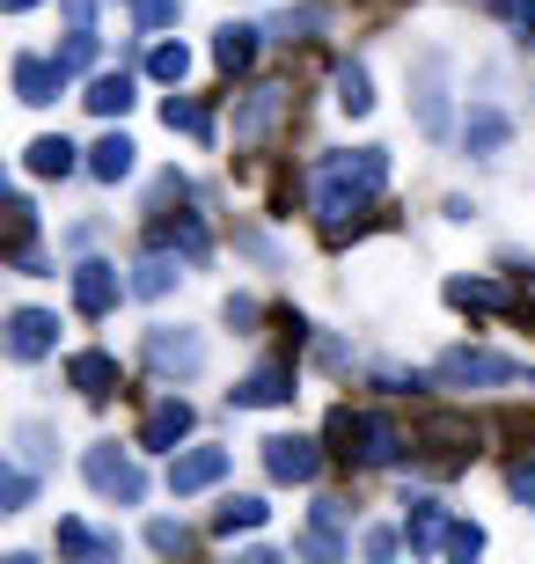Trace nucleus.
I'll list each match as a JSON object with an SVG mask.
<instances>
[{
    "instance_id": "nucleus-21",
    "label": "nucleus",
    "mask_w": 535,
    "mask_h": 564,
    "mask_svg": "<svg viewBox=\"0 0 535 564\" xmlns=\"http://www.w3.org/2000/svg\"><path fill=\"white\" fill-rule=\"evenodd\" d=\"M60 557H118V535H96L88 521H60Z\"/></svg>"
},
{
    "instance_id": "nucleus-35",
    "label": "nucleus",
    "mask_w": 535,
    "mask_h": 564,
    "mask_svg": "<svg viewBox=\"0 0 535 564\" xmlns=\"http://www.w3.org/2000/svg\"><path fill=\"white\" fill-rule=\"evenodd\" d=\"M448 550H454V557H477V550H484V528H477V521H454L448 528Z\"/></svg>"
},
{
    "instance_id": "nucleus-10",
    "label": "nucleus",
    "mask_w": 535,
    "mask_h": 564,
    "mask_svg": "<svg viewBox=\"0 0 535 564\" xmlns=\"http://www.w3.org/2000/svg\"><path fill=\"white\" fill-rule=\"evenodd\" d=\"M60 345V315H44V308H15L8 315V352L15 359H44Z\"/></svg>"
},
{
    "instance_id": "nucleus-25",
    "label": "nucleus",
    "mask_w": 535,
    "mask_h": 564,
    "mask_svg": "<svg viewBox=\"0 0 535 564\" xmlns=\"http://www.w3.org/2000/svg\"><path fill=\"white\" fill-rule=\"evenodd\" d=\"M82 104L96 110V118H125V110H132V82H125V74H96Z\"/></svg>"
},
{
    "instance_id": "nucleus-24",
    "label": "nucleus",
    "mask_w": 535,
    "mask_h": 564,
    "mask_svg": "<svg viewBox=\"0 0 535 564\" xmlns=\"http://www.w3.org/2000/svg\"><path fill=\"white\" fill-rule=\"evenodd\" d=\"M74 169H82V147H74V140H60V132L30 147V176H74Z\"/></svg>"
},
{
    "instance_id": "nucleus-34",
    "label": "nucleus",
    "mask_w": 535,
    "mask_h": 564,
    "mask_svg": "<svg viewBox=\"0 0 535 564\" xmlns=\"http://www.w3.org/2000/svg\"><path fill=\"white\" fill-rule=\"evenodd\" d=\"M8 213H15V220H8V242H15V257H22V250H30V235H38V213H30V198H15Z\"/></svg>"
},
{
    "instance_id": "nucleus-5",
    "label": "nucleus",
    "mask_w": 535,
    "mask_h": 564,
    "mask_svg": "<svg viewBox=\"0 0 535 564\" xmlns=\"http://www.w3.org/2000/svg\"><path fill=\"white\" fill-rule=\"evenodd\" d=\"M118 293H132V279H118V264H104V257L74 264V308H82V315H110V308H118Z\"/></svg>"
},
{
    "instance_id": "nucleus-3",
    "label": "nucleus",
    "mask_w": 535,
    "mask_h": 564,
    "mask_svg": "<svg viewBox=\"0 0 535 564\" xmlns=\"http://www.w3.org/2000/svg\"><path fill=\"white\" fill-rule=\"evenodd\" d=\"M432 381H448V389H506V381H521V367L506 352H484V345H454L432 367Z\"/></svg>"
},
{
    "instance_id": "nucleus-9",
    "label": "nucleus",
    "mask_w": 535,
    "mask_h": 564,
    "mask_svg": "<svg viewBox=\"0 0 535 564\" xmlns=\"http://www.w3.org/2000/svg\"><path fill=\"white\" fill-rule=\"evenodd\" d=\"M147 359H154L162 375H199V367H206V337H191V330H147Z\"/></svg>"
},
{
    "instance_id": "nucleus-12",
    "label": "nucleus",
    "mask_w": 535,
    "mask_h": 564,
    "mask_svg": "<svg viewBox=\"0 0 535 564\" xmlns=\"http://www.w3.org/2000/svg\"><path fill=\"white\" fill-rule=\"evenodd\" d=\"M191 433V403L184 397H162L154 411H147V433H140V447H154V455H176V440Z\"/></svg>"
},
{
    "instance_id": "nucleus-8",
    "label": "nucleus",
    "mask_w": 535,
    "mask_h": 564,
    "mask_svg": "<svg viewBox=\"0 0 535 564\" xmlns=\"http://www.w3.org/2000/svg\"><path fill=\"white\" fill-rule=\"evenodd\" d=\"M227 477V447H184V455L169 462V491L191 499V491H206V484Z\"/></svg>"
},
{
    "instance_id": "nucleus-19",
    "label": "nucleus",
    "mask_w": 535,
    "mask_h": 564,
    "mask_svg": "<svg viewBox=\"0 0 535 564\" xmlns=\"http://www.w3.org/2000/svg\"><path fill=\"white\" fill-rule=\"evenodd\" d=\"M132 154H140V147L125 140V132H104V140L88 147V176H104V184H118V176H132Z\"/></svg>"
},
{
    "instance_id": "nucleus-11",
    "label": "nucleus",
    "mask_w": 535,
    "mask_h": 564,
    "mask_svg": "<svg viewBox=\"0 0 535 564\" xmlns=\"http://www.w3.org/2000/svg\"><path fill=\"white\" fill-rule=\"evenodd\" d=\"M227 397H235V411H271V403H293V375L287 367H257V375H243Z\"/></svg>"
},
{
    "instance_id": "nucleus-26",
    "label": "nucleus",
    "mask_w": 535,
    "mask_h": 564,
    "mask_svg": "<svg viewBox=\"0 0 535 564\" xmlns=\"http://www.w3.org/2000/svg\"><path fill=\"white\" fill-rule=\"evenodd\" d=\"M448 301L454 308H506L514 293L499 286V279H448Z\"/></svg>"
},
{
    "instance_id": "nucleus-2",
    "label": "nucleus",
    "mask_w": 535,
    "mask_h": 564,
    "mask_svg": "<svg viewBox=\"0 0 535 564\" xmlns=\"http://www.w3.org/2000/svg\"><path fill=\"white\" fill-rule=\"evenodd\" d=\"M330 440H338V455L360 462V469H389V462L404 455V433H396L389 419H374V411H352V403L330 411Z\"/></svg>"
},
{
    "instance_id": "nucleus-29",
    "label": "nucleus",
    "mask_w": 535,
    "mask_h": 564,
    "mask_svg": "<svg viewBox=\"0 0 535 564\" xmlns=\"http://www.w3.org/2000/svg\"><path fill=\"white\" fill-rule=\"evenodd\" d=\"M162 126L169 132H191V140H213V118L199 104H184V96H169V104H162Z\"/></svg>"
},
{
    "instance_id": "nucleus-39",
    "label": "nucleus",
    "mask_w": 535,
    "mask_h": 564,
    "mask_svg": "<svg viewBox=\"0 0 535 564\" xmlns=\"http://www.w3.org/2000/svg\"><path fill=\"white\" fill-rule=\"evenodd\" d=\"M66 15H74V22H88V15H96V0H66Z\"/></svg>"
},
{
    "instance_id": "nucleus-1",
    "label": "nucleus",
    "mask_w": 535,
    "mask_h": 564,
    "mask_svg": "<svg viewBox=\"0 0 535 564\" xmlns=\"http://www.w3.org/2000/svg\"><path fill=\"white\" fill-rule=\"evenodd\" d=\"M389 184V147H352V154H323L315 162V213L330 235H345V213H360L367 198H382Z\"/></svg>"
},
{
    "instance_id": "nucleus-16",
    "label": "nucleus",
    "mask_w": 535,
    "mask_h": 564,
    "mask_svg": "<svg viewBox=\"0 0 535 564\" xmlns=\"http://www.w3.org/2000/svg\"><path fill=\"white\" fill-rule=\"evenodd\" d=\"M66 381H74L88 403H104L110 389H118V359H110V352H74V359H66Z\"/></svg>"
},
{
    "instance_id": "nucleus-37",
    "label": "nucleus",
    "mask_w": 535,
    "mask_h": 564,
    "mask_svg": "<svg viewBox=\"0 0 535 564\" xmlns=\"http://www.w3.org/2000/svg\"><path fill=\"white\" fill-rule=\"evenodd\" d=\"M492 8H499V15H514V22H521V37L535 44V0H492Z\"/></svg>"
},
{
    "instance_id": "nucleus-28",
    "label": "nucleus",
    "mask_w": 535,
    "mask_h": 564,
    "mask_svg": "<svg viewBox=\"0 0 535 564\" xmlns=\"http://www.w3.org/2000/svg\"><path fill=\"white\" fill-rule=\"evenodd\" d=\"M52 59H60L66 74H88V66H96V30H88V22H74V30H66V44L52 52Z\"/></svg>"
},
{
    "instance_id": "nucleus-6",
    "label": "nucleus",
    "mask_w": 535,
    "mask_h": 564,
    "mask_svg": "<svg viewBox=\"0 0 535 564\" xmlns=\"http://www.w3.org/2000/svg\"><path fill=\"white\" fill-rule=\"evenodd\" d=\"M265 469H271L279 484H315L323 455H315V440H301V433H271V440H265Z\"/></svg>"
},
{
    "instance_id": "nucleus-33",
    "label": "nucleus",
    "mask_w": 535,
    "mask_h": 564,
    "mask_svg": "<svg viewBox=\"0 0 535 564\" xmlns=\"http://www.w3.org/2000/svg\"><path fill=\"white\" fill-rule=\"evenodd\" d=\"M184 543H191V528H184V521H154V528H147V550H162V557H176Z\"/></svg>"
},
{
    "instance_id": "nucleus-22",
    "label": "nucleus",
    "mask_w": 535,
    "mask_h": 564,
    "mask_svg": "<svg viewBox=\"0 0 535 564\" xmlns=\"http://www.w3.org/2000/svg\"><path fill=\"white\" fill-rule=\"evenodd\" d=\"M426 440L440 447V462H448V469H454V462H470V455H477V433H470L462 419H426Z\"/></svg>"
},
{
    "instance_id": "nucleus-17",
    "label": "nucleus",
    "mask_w": 535,
    "mask_h": 564,
    "mask_svg": "<svg viewBox=\"0 0 535 564\" xmlns=\"http://www.w3.org/2000/svg\"><path fill=\"white\" fill-rule=\"evenodd\" d=\"M265 521H271V506L257 491H235V499L213 506V535H249V528H265Z\"/></svg>"
},
{
    "instance_id": "nucleus-4",
    "label": "nucleus",
    "mask_w": 535,
    "mask_h": 564,
    "mask_svg": "<svg viewBox=\"0 0 535 564\" xmlns=\"http://www.w3.org/2000/svg\"><path fill=\"white\" fill-rule=\"evenodd\" d=\"M82 477L96 484L104 499H118V506H140V499H147V477H140V462L125 455V447H110V440L82 455Z\"/></svg>"
},
{
    "instance_id": "nucleus-40",
    "label": "nucleus",
    "mask_w": 535,
    "mask_h": 564,
    "mask_svg": "<svg viewBox=\"0 0 535 564\" xmlns=\"http://www.w3.org/2000/svg\"><path fill=\"white\" fill-rule=\"evenodd\" d=\"M8 8H38V0H8Z\"/></svg>"
},
{
    "instance_id": "nucleus-23",
    "label": "nucleus",
    "mask_w": 535,
    "mask_h": 564,
    "mask_svg": "<svg viewBox=\"0 0 535 564\" xmlns=\"http://www.w3.org/2000/svg\"><path fill=\"white\" fill-rule=\"evenodd\" d=\"M249 59H257V30H243V22H227L221 37H213V66H221V74H243Z\"/></svg>"
},
{
    "instance_id": "nucleus-38",
    "label": "nucleus",
    "mask_w": 535,
    "mask_h": 564,
    "mask_svg": "<svg viewBox=\"0 0 535 564\" xmlns=\"http://www.w3.org/2000/svg\"><path fill=\"white\" fill-rule=\"evenodd\" d=\"M514 499L535 513V462H521V469H514Z\"/></svg>"
},
{
    "instance_id": "nucleus-18",
    "label": "nucleus",
    "mask_w": 535,
    "mask_h": 564,
    "mask_svg": "<svg viewBox=\"0 0 535 564\" xmlns=\"http://www.w3.org/2000/svg\"><path fill=\"white\" fill-rule=\"evenodd\" d=\"M462 140H470V154H499V147L514 140V118H506V110H492V104H477L470 126H462Z\"/></svg>"
},
{
    "instance_id": "nucleus-7",
    "label": "nucleus",
    "mask_w": 535,
    "mask_h": 564,
    "mask_svg": "<svg viewBox=\"0 0 535 564\" xmlns=\"http://www.w3.org/2000/svg\"><path fill=\"white\" fill-rule=\"evenodd\" d=\"M448 59H418V132L426 140H448Z\"/></svg>"
},
{
    "instance_id": "nucleus-14",
    "label": "nucleus",
    "mask_w": 535,
    "mask_h": 564,
    "mask_svg": "<svg viewBox=\"0 0 535 564\" xmlns=\"http://www.w3.org/2000/svg\"><path fill=\"white\" fill-rule=\"evenodd\" d=\"M279 110H287V88H279V82L249 88L243 118H235V140H243V147H257V140H265V132H271V118H279Z\"/></svg>"
},
{
    "instance_id": "nucleus-30",
    "label": "nucleus",
    "mask_w": 535,
    "mask_h": 564,
    "mask_svg": "<svg viewBox=\"0 0 535 564\" xmlns=\"http://www.w3.org/2000/svg\"><path fill=\"white\" fill-rule=\"evenodd\" d=\"M309 30H323V8H287V15L271 22V37H279V44H301Z\"/></svg>"
},
{
    "instance_id": "nucleus-32",
    "label": "nucleus",
    "mask_w": 535,
    "mask_h": 564,
    "mask_svg": "<svg viewBox=\"0 0 535 564\" xmlns=\"http://www.w3.org/2000/svg\"><path fill=\"white\" fill-rule=\"evenodd\" d=\"M30 491H38V484H30V462H22V469H8V477H0V513H22V506H30Z\"/></svg>"
},
{
    "instance_id": "nucleus-20",
    "label": "nucleus",
    "mask_w": 535,
    "mask_h": 564,
    "mask_svg": "<svg viewBox=\"0 0 535 564\" xmlns=\"http://www.w3.org/2000/svg\"><path fill=\"white\" fill-rule=\"evenodd\" d=\"M169 286H176V257H169V250H147L140 264H132V293H140V301H162Z\"/></svg>"
},
{
    "instance_id": "nucleus-13",
    "label": "nucleus",
    "mask_w": 535,
    "mask_h": 564,
    "mask_svg": "<svg viewBox=\"0 0 535 564\" xmlns=\"http://www.w3.org/2000/svg\"><path fill=\"white\" fill-rule=\"evenodd\" d=\"M448 513H440V499H411V513H404V543L418 550V557H432V550H448Z\"/></svg>"
},
{
    "instance_id": "nucleus-27",
    "label": "nucleus",
    "mask_w": 535,
    "mask_h": 564,
    "mask_svg": "<svg viewBox=\"0 0 535 564\" xmlns=\"http://www.w3.org/2000/svg\"><path fill=\"white\" fill-rule=\"evenodd\" d=\"M338 104H345L352 118H367V110H374V82H367V66H360V59L338 66Z\"/></svg>"
},
{
    "instance_id": "nucleus-36",
    "label": "nucleus",
    "mask_w": 535,
    "mask_h": 564,
    "mask_svg": "<svg viewBox=\"0 0 535 564\" xmlns=\"http://www.w3.org/2000/svg\"><path fill=\"white\" fill-rule=\"evenodd\" d=\"M132 15H140V30H162V22H176V0H132Z\"/></svg>"
},
{
    "instance_id": "nucleus-31",
    "label": "nucleus",
    "mask_w": 535,
    "mask_h": 564,
    "mask_svg": "<svg viewBox=\"0 0 535 564\" xmlns=\"http://www.w3.org/2000/svg\"><path fill=\"white\" fill-rule=\"evenodd\" d=\"M147 66H154V82H184L191 52H184V44H154V59H147Z\"/></svg>"
},
{
    "instance_id": "nucleus-15",
    "label": "nucleus",
    "mask_w": 535,
    "mask_h": 564,
    "mask_svg": "<svg viewBox=\"0 0 535 564\" xmlns=\"http://www.w3.org/2000/svg\"><path fill=\"white\" fill-rule=\"evenodd\" d=\"M60 82H66V66H60V59H30V52L15 59V96H22L30 110L52 104V96H60Z\"/></svg>"
}]
</instances>
